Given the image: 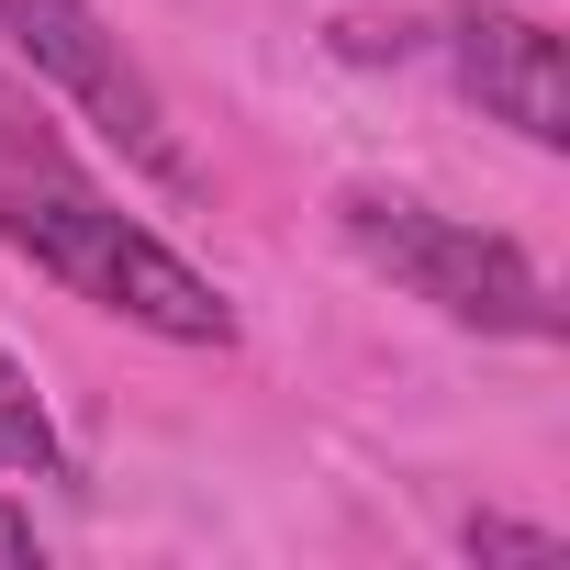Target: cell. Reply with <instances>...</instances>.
Here are the masks:
<instances>
[{
	"mask_svg": "<svg viewBox=\"0 0 570 570\" xmlns=\"http://www.w3.org/2000/svg\"><path fill=\"white\" fill-rule=\"evenodd\" d=\"M0 246H12L23 268H46L57 292H79L90 314L135 325V336L235 347V303L213 292V279H202L168 235H146L112 190H90V179L57 157V135L0 157Z\"/></svg>",
	"mask_w": 570,
	"mask_h": 570,
	"instance_id": "cell-1",
	"label": "cell"
},
{
	"mask_svg": "<svg viewBox=\"0 0 570 570\" xmlns=\"http://www.w3.org/2000/svg\"><path fill=\"white\" fill-rule=\"evenodd\" d=\"M336 235L392 279L403 303H425V314H448V325H470V336H525V347H548L559 336V292H548V268L514 246V235H492V224H459V213H436V202H414V190H336Z\"/></svg>",
	"mask_w": 570,
	"mask_h": 570,
	"instance_id": "cell-2",
	"label": "cell"
},
{
	"mask_svg": "<svg viewBox=\"0 0 570 570\" xmlns=\"http://www.w3.org/2000/svg\"><path fill=\"white\" fill-rule=\"evenodd\" d=\"M0 46H12L135 179H157V190H202V168H190V146H179V124H168V90L146 79V57L90 12V0H0Z\"/></svg>",
	"mask_w": 570,
	"mask_h": 570,
	"instance_id": "cell-3",
	"label": "cell"
},
{
	"mask_svg": "<svg viewBox=\"0 0 570 570\" xmlns=\"http://www.w3.org/2000/svg\"><path fill=\"white\" fill-rule=\"evenodd\" d=\"M448 79H459L492 124H514L537 157L570 146V57H559V35H548L537 12H503V0L448 12Z\"/></svg>",
	"mask_w": 570,
	"mask_h": 570,
	"instance_id": "cell-4",
	"label": "cell"
},
{
	"mask_svg": "<svg viewBox=\"0 0 570 570\" xmlns=\"http://www.w3.org/2000/svg\"><path fill=\"white\" fill-rule=\"evenodd\" d=\"M0 470H35V481H57L68 459H57V425H46V403H35V381L0 358Z\"/></svg>",
	"mask_w": 570,
	"mask_h": 570,
	"instance_id": "cell-5",
	"label": "cell"
},
{
	"mask_svg": "<svg viewBox=\"0 0 570 570\" xmlns=\"http://www.w3.org/2000/svg\"><path fill=\"white\" fill-rule=\"evenodd\" d=\"M470 559H559V525H525V514H470L459 525Z\"/></svg>",
	"mask_w": 570,
	"mask_h": 570,
	"instance_id": "cell-6",
	"label": "cell"
},
{
	"mask_svg": "<svg viewBox=\"0 0 570 570\" xmlns=\"http://www.w3.org/2000/svg\"><path fill=\"white\" fill-rule=\"evenodd\" d=\"M0 559H46V537H35V514H23V503H0Z\"/></svg>",
	"mask_w": 570,
	"mask_h": 570,
	"instance_id": "cell-7",
	"label": "cell"
}]
</instances>
